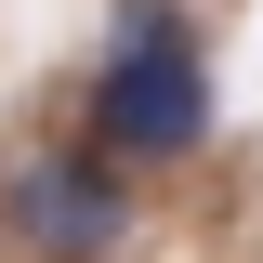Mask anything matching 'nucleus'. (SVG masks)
<instances>
[{
    "label": "nucleus",
    "instance_id": "nucleus-1",
    "mask_svg": "<svg viewBox=\"0 0 263 263\" xmlns=\"http://www.w3.org/2000/svg\"><path fill=\"white\" fill-rule=\"evenodd\" d=\"M197 132H211V66H197V40L171 27V13H132L119 53H105V79H92V145L105 158H184Z\"/></svg>",
    "mask_w": 263,
    "mask_h": 263
},
{
    "label": "nucleus",
    "instance_id": "nucleus-2",
    "mask_svg": "<svg viewBox=\"0 0 263 263\" xmlns=\"http://www.w3.org/2000/svg\"><path fill=\"white\" fill-rule=\"evenodd\" d=\"M13 237H27L40 263H105L132 237V197L105 158H66V145H40L27 171H13Z\"/></svg>",
    "mask_w": 263,
    "mask_h": 263
}]
</instances>
